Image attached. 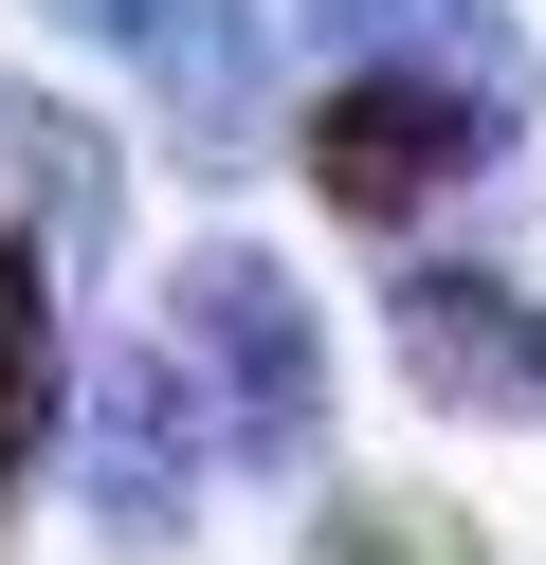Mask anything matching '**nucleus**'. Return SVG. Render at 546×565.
Here are the masks:
<instances>
[{"label": "nucleus", "mask_w": 546, "mask_h": 565, "mask_svg": "<svg viewBox=\"0 0 546 565\" xmlns=\"http://www.w3.org/2000/svg\"><path fill=\"white\" fill-rule=\"evenodd\" d=\"M164 365H182V402H201L218 475H255V492H328L346 365H328V310H310V274H291L274 237L201 220V237L164 256Z\"/></svg>", "instance_id": "obj_1"}, {"label": "nucleus", "mask_w": 546, "mask_h": 565, "mask_svg": "<svg viewBox=\"0 0 546 565\" xmlns=\"http://www.w3.org/2000/svg\"><path fill=\"white\" fill-rule=\"evenodd\" d=\"M510 147H528V110L437 92V74H328L310 110H291V183H310L328 220L364 237V256H419L456 201H492V183H510Z\"/></svg>", "instance_id": "obj_2"}, {"label": "nucleus", "mask_w": 546, "mask_h": 565, "mask_svg": "<svg viewBox=\"0 0 546 565\" xmlns=\"http://www.w3.org/2000/svg\"><path fill=\"white\" fill-rule=\"evenodd\" d=\"M73 529H92L109 565H164L182 529H201V492H218V438H201V402H182V365H164V329H92L73 347Z\"/></svg>", "instance_id": "obj_3"}, {"label": "nucleus", "mask_w": 546, "mask_h": 565, "mask_svg": "<svg viewBox=\"0 0 546 565\" xmlns=\"http://www.w3.org/2000/svg\"><path fill=\"white\" fill-rule=\"evenodd\" d=\"M383 365L419 383L437 419H473V438H528L546 419V274H510V256H400L383 274Z\"/></svg>", "instance_id": "obj_4"}, {"label": "nucleus", "mask_w": 546, "mask_h": 565, "mask_svg": "<svg viewBox=\"0 0 546 565\" xmlns=\"http://www.w3.org/2000/svg\"><path fill=\"white\" fill-rule=\"evenodd\" d=\"M274 55H291V0H146L128 74H146V110H164V164H182V183H255V164H291Z\"/></svg>", "instance_id": "obj_5"}, {"label": "nucleus", "mask_w": 546, "mask_h": 565, "mask_svg": "<svg viewBox=\"0 0 546 565\" xmlns=\"http://www.w3.org/2000/svg\"><path fill=\"white\" fill-rule=\"evenodd\" d=\"M0 220L55 237L73 292H109V274H128V147H109L55 74H0Z\"/></svg>", "instance_id": "obj_6"}, {"label": "nucleus", "mask_w": 546, "mask_h": 565, "mask_svg": "<svg viewBox=\"0 0 546 565\" xmlns=\"http://www.w3.org/2000/svg\"><path fill=\"white\" fill-rule=\"evenodd\" d=\"M291 38L328 74H437V92H492V110H546V55L510 0H291Z\"/></svg>", "instance_id": "obj_7"}, {"label": "nucleus", "mask_w": 546, "mask_h": 565, "mask_svg": "<svg viewBox=\"0 0 546 565\" xmlns=\"http://www.w3.org/2000/svg\"><path fill=\"white\" fill-rule=\"evenodd\" d=\"M73 274H55V237H19L0 220V511H36V492H55V456H73Z\"/></svg>", "instance_id": "obj_8"}, {"label": "nucleus", "mask_w": 546, "mask_h": 565, "mask_svg": "<svg viewBox=\"0 0 546 565\" xmlns=\"http://www.w3.org/2000/svg\"><path fill=\"white\" fill-rule=\"evenodd\" d=\"M310 565H492L456 492H310Z\"/></svg>", "instance_id": "obj_9"}, {"label": "nucleus", "mask_w": 546, "mask_h": 565, "mask_svg": "<svg viewBox=\"0 0 546 565\" xmlns=\"http://www.w3.org/2000/svg\"><path fill=\"white\" fill-rule=\"evenodd\" d=\"M19 19H55V38H92V55H128V38H146V0H19Z\"/></svg>", "instance_id": "obj_10"}]
</instances>
